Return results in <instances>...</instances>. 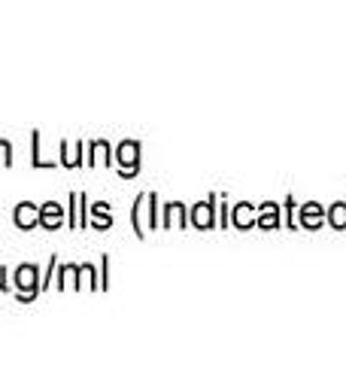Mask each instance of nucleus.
<instances>
[{
	"instance_id": "obj_1",
	"label": "nucleus",
	"mask_w": 346,
	"mask_h": 365,
	"mask_svg": "<svg viewBox=\"0 0 346 365\" xmlns=\"http://www.w3.org/2000/svg\"><path fill=\"white\" fill-rule=\"evenodd\" d=\"M61 216H64V207H61V204H43L40 222H43L46 228H58V225H61Z\"/></svg>"
},
{
	"instance_id": "obj_2",
	"label": "nucleus",
	"mask_w": 346,
	"mask_h": 365,
	"mask_svg": "<svg viewBox=\"0 0 346 365\" xmlns=\"http://www.w3.org/2000/svg\"><path fill=\"white\" fill-rule=\"evenodd\" d=\"M16 287H19V289H25V292L37 289V268L21 265V268L16 271Z\"/></svg>"
},
{
	"instance_id": "obj_3",
	"label": "nucleus",
	"mask_w": 346,
	"mask_h": 365,
	"mask_svg": "<svg viewBox=\"0 0 346 365\" xmlns=\"http://www.w3.org/2000/svg\"><path fill=\"white\" fill-rule=\"evenodd\" d=\"M16 222H19L21 228H31L33 222H40V210H33V204H19Z\"/></svg>"
},
{
	"instance_id": "obj_4",
	"label": "nucleus",
	"mask_w": 346,
	"mask_h": 365,
	"mask_svg": "<svg viewBox=\"0 0 346 365\" xmlns=\"http://www.w3.org/2000/svg\"><path fill=\"white\" fill-rule=\"evenodd\" d=\"M119 158H122V165H131L134 168V162H137V143H125L122 150H119Z\"/></svg>"
},
{
	"instance_id": "obj_5",
	"label": "nucleus",
	"mask_w": 346,
	"mask_h": 365,
	"mask_svg": "<svg viewBox=\"0 0 346 365\" xmlns=\"http://www.w3.org/2000/svg\"><path fill=\"white\" fill-rule=\"evenodd\" d=\"M194 222H198V225L210 222V207H198V213H194Z\"/></svg>"
},
{
	"instance_id": "obj_6",
	"label": "nucleus",
	"mask_w": 346,
	"mask_h": 365,
	"mask_svg": "<svg viewBox=\"0 0 346 365\" xmlns=\"http://www.w3.org/2000/svg\"><path fill=\"white\" fill-rule=\"evenodd\" d=\"M9 143H4V140H0V162H9Z\"/></svg>"
}]
</instances>
